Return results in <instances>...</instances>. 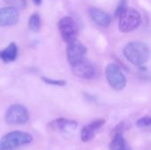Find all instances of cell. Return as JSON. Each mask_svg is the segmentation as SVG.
Segmentation results:
<instances>
[{
    "label": "cell",
    "mask_w": 151,
    "mask_h": 150,
    "mask_svg": "<svg viewBox=\"0 0 151 150\" xmlns=\"http://www.w3.org/2000/svg\"><path fill=\"white\" fill-rule=\"evenodd\" d=\"M78 126L76 121L66 119L64 118H57L48 124V127L51 131H58L61 133H71L73 132Z\"/></svg>",
    "instance_id": "30bf717a"
},
{
    "label": "cell",
    "mask_w": 151,
    "mask_h": 150,
    "mask_svg": "<svg viewBox=\"0 0 151 150\" xmlns=\"http://www.w3.org/2000/svg\"><path fill=\"white\" fill-rule=\"evenodd\" d=\"M124 56L132 64L142 65L147 63L150 57L149 46L142 42H132L124 48Z\"/></svg>",
    "instance_id": "6da1fadb"
},
{
    "label": "cell",
    "mask_w": 151,
    "mask_h": 150,
    "mask_svg": "<svg viewBox=\"0 0 151 150\" xmlns=\"http://www.w3.org/2000/svg\"><path fill=\"white\" fill-rule=\"evenodd\" d=\"M58 28L65 42L70 43L77 40L79 28L73 18L66 16L60 19L58 22Z\"/></svg>",
    "instance_id": "5b68a950"
},
{
    "label": "cell",
    "mask_w": 151,
    "mask_h": 150,
    "mask_svg": "<svg viewBox=\"0 0 151 150\" xmlns=\"http://www.w3.org/2000/svg\"><path fill=\"white\" fill-rule=\"evenodd\" d=\"M105 76L109 85L116 91L123 90L127 86V78L120 67L114 63H111L106 66Z\"/></svg>",
    "instance_id": "277c9868"
},
{
    "label": "cell",
    "mask_w": 151,
    "mask_h": 150,
    "mask_svg": "<svg viewBox=\"0 0 151 150\" xmlns=\"http://www.w3.org/2000/svg\"><path fill=\"white\" fill-rule=\"evenodd\" d=\"M151 125V118L150 117L147 116V117H143L141 118L140 119H138L136 121V126L140 128H146L150 126Z\"/></svg>",
    "instance_id": "d6986e66"
},
{
    "label": "cell",
    "mask_w": 151,
    "mask_h": 150,
    "mask_svg": "<svg viewBox=\"0 0 151 150\" xmlns=\"http://www.w3.org/2000/svg\"><path fill=\"white\" fill-rule=\"evenodd\" d=\"M104 119H96L90 124L85 126L81 132V139L83 142H88L91 141L96 134L97 131L104 125Z\"/></svg>",
    "instance_id": "8fae6325"
},
{
    "label": "cell",
    "mask_w": 151,
    "mask_h": 150,
    "mask_svg": "<svg viewBox=\"0 0 151 150\" xmlns=\"http://www.w3.org/2000/svg\"><path fill=\"white\" fill-rule=\"evenodd\" d=\"M32 141L33 137L27 133L21 131L10 132L0 139V150H15L19 147L30 144Z\"/></svg>",
    "instance_id": "7a4b0ae2"
},
{
    "label": "cell",
    "mask_w": 151,
    "mask_h": 150,
    "mask_svg": "<svg viewBox=\"0 0 151 150\" xmlns=\"http://www.w3.org/2000/svg\"><path fill=\"white\" fill-rule=\"evenodd\" d=\"M72 72L76 77L84 80H93L96 76V67L85 58L72 65Z\"/></svg>",
    "instance_id": "52a82bcc"
},
{
    "label": "cell",
    "mask_w": 151,
    "mask_h": 150,
    "mask_svg": "<svg viewBox=\"0 0 151 150\" xmlns=\"http://www.w3.org/2000/svg\"><path fill=\"white\" fill-rule=\"evenodd\" d=\"M19 19V11L13 7L0 8V27H11L18 23Z\"/></svg>",
    "instance_id": "9c48e42d"
},
{
    "label": "cell",
    "mask_w": 151,
    "mask_h": 150,
    "mask_svg": "<svg viewBox=\"0 0 151 150\" xmlns=\"http://www.w3.org/2000/svg\"><path fill=\"white\" fill-rule=\"evenodd\" d=\"M128 129V125L125 122H120L119 124H118L112 130L111 132V135L113 134H123Z\"/></svg>",
    "instance_id": "ac0fdd59"
},
{
    "label": "cell",
    "mask_w": 151,
    "mask_h": 150,
    "mask_svg": "<svg viewBox=\"0 0 151 150\" xmlns=\"http://www.w3.org/2000/svg\"><path fill=\"white\" fill-rule=\"evenodd\" d=\"M28 26H29V28L33 32L37 33V32L40 31L41 27H42V23H41V18H40L38 13H33L29 17Z\"/></svg>",
    "instance_id": "9a60e30c"
},
{
    "label": "cell",
    "mask_w": 151,
    "mask_h": 150,
    "mask_svg": "<svg viewBox=\"0 0 151 150\" xmlns=\"http://www.w3.org/2000/svg\"><path fill=\"white\" fill-rule=\"evenodd\" d=\"M119 18V28L123 33H129L135 30L142 23L141 13L134 8L127 7Z\"/></svg>",
    "instance_id": "3957f363"
},
{
    "label": "cell",
    "mask_w": 151,
    "mask_h": 150,
    "mask_svg": "<svg viewBox=\"0 0 151 150\" xmlns=\"http://www.w3.org/2000/svg\"><path fill=\"white\" fill-rule=\"evenodd\" d=\"M29 119V112L26 107L20 104L11 105L4 116V120L8 125H23Z\"/></svg>",
    "instance_id": "8992f818"
},
{
    "label": "cell",
    "mask_w": 151,
    "mask_h": 150,
    "mask_svg": "<svg viewBox=\"0 0 151 150\" xmlns=\"http://www.w3.org/2000/svg\"><path fill=\"white\" fill-rule=\"evenodd\" d=\"M91 19L99 27H108L111 23V17L104 11L98 8H90L88 10Z\"/></svg>",
    "instance_id": "7c38bea8"
},
{
    "label": "cell",
    "mask_w": 151,
    "mask_h": 150,
    "mask_svg": "<svg viewBox=\"0 0 151 150\" xmlns=\"http://www.w3.org/2000/svg\"><path fill=\"white\" fill-rule=\"evenodd\" d=\"M127 8V0H120L114 13L115 17H119Z\"/></svg>",
    "instance_id": "ffe728a7"
},
{
    "label": "cell",
    "mask_w": 151,
    "mask_h": 150,
    "mask_svg": "<svg viewBox=\"0 0 151 150\" xmlns=\"http://www.w3.org/2000/svg\"><path fill=\"white\" fill-rule=\"evenodd\" d=\"M5 3L16 10H23L27 7V0H5Z\"/></svg>",
    "instance_id": "2e32d148"
},
{
    "label": "cell",
    "mask_w": 151,
    "mask_h": 150,
    "mask_svg": "<svg viewBox=\"0 0 151 150\" xmlns=\"http://www.w3.org/2000/svg\"><path fill=\"white\" fill-rule=\"evenodd\" d=\"M18 56V47L14 42H11L5 49L0 50V59L4 63L14 61Z\"/></svg>",
    "instance_id": "4fadbf2b"
},
{
    "label": "cell",
    "mask_w": 151,
    "mask_h": 150,
    "mask_svg": "<svg viewBox=\"0 0 151 150\" xmlns=\"http://www.w3.org/2000/svg\"><path fill=\"white\" fill-rule=\"evenodd\" d=\"M33 1H34V3H35V4H37V5H39V4H42V0H33Z\"/></svg>",
    "instance_id": "44dd1931"
},
{
    "label": "cell",
    "mask_w": 151,
    "mask_h": 150,
    "mask_svg": "<svg viewBox=\"0 0 151 150\" xmlns=\"http://www.w3.org/2000/svg\"><path fill=\"white\" fill-rule=\"evenodd\" d=\"M86 53L87 49L81 42L75 40L68 43L66 50V57L71 65H73L81 60L84 59Z\"/></svg>",
    "instance_id": "ba28073f"
},
{
    "label": "cell",
    "mask_w": 151,
    "mask_h": 150,
    "mask_svg": "<svg viewBox=\"0 0 151 150\" xmlns=\"http://www.w3.org/2000/svg\"><path fill=\"white\" fill-rule=\"evenodd\" d=\"M42 80L44 81L46 84L57 86V87H63L66 85V81L64 80H55V79H50L48 77H42Z\"/></svg>",
    "instance_id": "e0dca14e"
},
{
    "label": "cell",
    "mask_w": 151,
    "mask_h": 150,
    "mask_svg": "<svg viewBox=\"0 0 151 150\" xmlns=\"http://www.w3.org/2000/svg\"><path fill=\"white\" fill-rule=\"evenodd\" d=\"M110 150H132L126 141L123 134H113L110 143Z\"/></svg>",
    "instance_id": "5bb4252c"
}]
</instances>
